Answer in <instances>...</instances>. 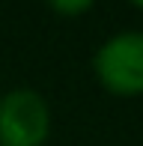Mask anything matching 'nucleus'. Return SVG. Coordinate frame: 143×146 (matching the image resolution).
<instances>
[{
    "label": "nucleus",
    "mask_w": 143,
    "mask_h": 146,
    "mask_svg": "<svg viewBox=\"0 0 143 146\" xmlns=\"http://www.w3.org/2000/svg\"><path fill=\"white\" fill-rule=\"evenodd\" d=\"M125 3H131L134 9H140V12H143V0H125Z\"/></svg>",
    "instance_id": "20e7f679"
},
{
    "label": "nucleus",
    "mask_w": 143,
    "mask_h": 146,
    "mask_svg": "<svg viewBox=\"0 0 143 146\" xmlns=\"http://www.w3.org/2000/svg\"><path fill=\"white\" fill-rule=\"evenodd\" d=\"M54 131L48 98L33 87L0 92V146H45Z\"/></svg>",
    "instance_id": "f03ea898"
},
{
    "label": "nucleus",
    "mask_w": 143,
    "mask_h": 146,
    "mask_svg": "<svg viewBox=\"0 0 143 146\" xmlns=\"http://www.w3.org/2000/svg\"><path fill=\"white\" fill-rule=\"evenodd\" d=\"M93 78L113 98L143 96V30H119L93 54Z\"/></svg>",
    "instance_id": "f257e3e1"
},
{
    "label": "nucleus",
    "mask_w": 143,
    "mask_h": 146,
    "mask_svg": "<svg viewBox=\"0 0 143 146\" xmlns=\"http://www.w3.org/2000/svg\"><path fill=\"white\" fill-rule=\"evenodd\" d=\"M45 6L60 18H81L95 6V0H45Z\"/></svg>",
    "instance_id": "7ed1b4c3"
}]
</instances>
